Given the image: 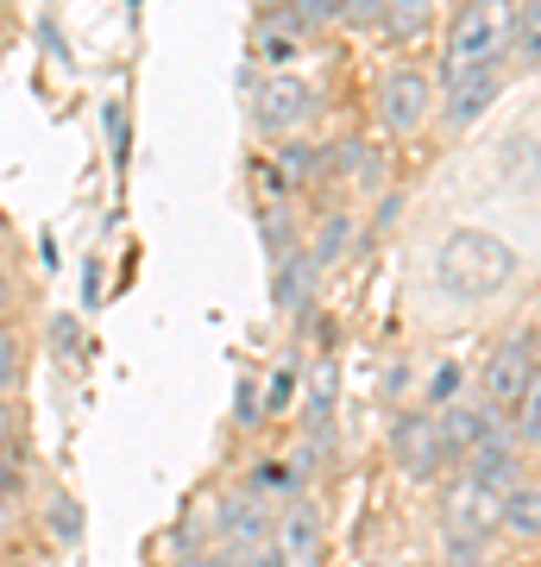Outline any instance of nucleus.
<instances>
[{
	"label": "nucleus",
	"mask_w": 541,
	"mask_h": 567,
	"mask_svg": "<svg viewBox=\"0 0 541 567\" xmlns=\"http://www.w3.org/2000/svg\"><path fill=\"white\" fill-rule=\"evenodd\" d=\"M517 271V252L498 240V234H485V227H460V234H447L441 259H435V284H441L447 297H466V303H479L491 290H503Z\"/></svg>",
	"instance_id": "obj_1"
},
{
	"label": "nucleus",
	"mask_w": 541,
	"mask_h": 567,
	"mask_svg": "<svg viewBox=\"0 0 541 567\" xmlns=\"http://www.w3.org/2000/svg\"><path fill=\"white\" fill-rule=\"evenodd\" d=\"M503 58V13L498 7H460L454 25H447V63L441 82H454L460 70H479V63Z\"/></svg>",
	"instance_id": "obj_2"
},
{
	"label": "nucleus",
	"mask_w": 541,
	"mask_h": 567,
	"mask_svg": "<svg viewBox=\"0 0 541 567\" xmlns=\"http://www.w3.org/2000/svg\"><path fill=\"white\" fill-rule=\"evenodd\" d=\"M435 107V82L422 76L416 63H397L391 76L378 82V126L384 133H416Z\"/></svg>",
	"instance_id": "obj_3"
},
{
	"label": "nucleus",
	"mask_w": 541,
	"mask_h": 567,
	"mask_svg": "<svg viewBox=\"0 0 541 567\" xmlns=\"http://www.w3.org/2000/svg\"><path fill=\"white\" fill-rule=\"evenodd\" d=\"M252 107H259V126L271 140H290L296 126L315 121V89L302 76H264L259 89H252Z\"/></svg>",
	"instance_id": "obj_4"
},
{
	"label": "nucleus",
	"mask_w": 541,
	"mask_h": 567,
	"mask_svg": "<svg viewBox=\"0 0 541 567\" xmlns=\"http://www.w3.org/2000/svg\"><path fill=\"white\" fill-rule=\"evenodd\" d=\"M435 435H441V466H454V461H472L485 442H498V416L485 404H454L447 410H435Z\"/></svg>",
	"instance_id": "obj_5"
},
{
	"label": "nucleus",
	"mask_w": 541,
	"mask_h": 567,
	"mask_svg": "<svg viewBox=\"0 0 541 567\" xmlns=\"http://www.w3.org/2000/svg\"><path fill=\"white\" fill-rule=\"evenodd\" d=\"M535 385V360H529V341H503L491 360H485V410L491 416H510L522 404V391Z\"/></svg>",
	"instance_id": "obj_6"
},
{
	"label": "nucleus",
	"mask_w": 541,
	"mask_h": 567,
	"mask_svg": "<svg viewBox=\"0 0 541 567\" xmlns=\"http://www.w3.org/2000/svg\"><path fill=\"white\" fill-rule=\"evenodd\" d=\"M441 529H447V543H454V548H485V536L498 529V498L479 492L472 480H460V486L447 492Z\"/></svg>",
	"instance_id": "obj_7"
},
{
	"label": "nucleus",
	"mask_w": 541,
	"mask_h": 567,
	"mask_svg": "<svg viewBox=\"0 0 541 567\" xmlns=\"http://www.w3.org/2000/svg\"><path fill=\"white\" fill-rule=\"evenodd\" d=\"M391 447H397V461L428 480V473H441V435H435V410H403L397 423H391Z\"/></svg>",
	"instance_id": "obj_8"
},
{
	"label": "nucleus",
	"mask_w": 541,
	"mask_h": 567,
	"mask_svg": "<svg viewBox=\"0 0 541 567\" xmlns=\"http://www.w3.org/2000/svg\"><path fill=\"white\" fill-rule=\"evenodd\" d=\"M271 543L283 548V561L290 567H315V555H321V511L309 505V498H290V505H283V517H278V536H271Z\"/></svg>",
	"instance_id": "obj_9"
},
{
	"label": "nucleus",
	"mask_w": 541,
	"mask_h": 567,
	"mask_svg": "<svg viewBox=\"0 0 541 567\" xmlns=\"http://www.w3.org/2000/svg\"><path fill=\"white\" fill-rule=\"evenodd\" d=\"M215 529H221V548H246V555H252V548H264L278 536V517H271L259 498H227Z\"/></svg>",
	"instance_id": "obj_10"
},
{
	"label": "nucleus",
	"mask_w": 541,
	"mask_h": 567,
	"mask_svg": "<svg viewBox=\"0 0 541 567\" xmlns=\"http://www.w3.org/2000/svg\"><path fill=\"white\" fill-rule=\"evenodd\" d=\"M447 89V126H472L491 107V95H498V63H479V70H460L454 82H441Z\"/></svg>",
	"instance_id": "obj_11"
},
{
	"label": "nucleus",
	"mask_w": 541,
	"mask_h": 567,
	"mask_svg": "<svg viewBox=\"0 0 541 567\" xmlns=\"http://www.w3.org/2000/svg\"><path fill=\"white\" fill-rule=\"evenodd\" d=\"M466 480L479 492H491V498H503V492L522 486V461H517V442H485L472 461H466Z\"/></svg>",
	"instance_id": "obj_12"
},
{
	"label": "nucleus",
	"mask_w": 541,
	"mask_h": 567,
	"mask_svg": "<svg viewBox=\"0 0 541 567\" xmlns=\"http://www.w3.org/2000/svg\"><path fill=\"white\" fill-rule=\"evenodd\" d=\"M252 39H259V58L271 63V76H290V63L302 58V25L290 13H264Z\"/></svg>",
	"instance_id": "obj_13"
},
{
	"label": "nucleus",
	"mask_w": 541,
	"mask_h": 567,
	"mask_svg": "<svg viewBox=\"0 0 541 567\" xmlns=\"http://www.w3.org/2000/svg\"><path fill=\"white\" fill-rule=\"evenodd\" d=\"M498 529H510V536H522V543H535L541 536V486L522 480L517 492H503L498 498Z\"/></svg>",
	"instance_id": "obj_14"
},
{
	"label": "nucleus",
	"mask_w": 541,
	"mask_h": 567,
	"mask_svg": "<svg viewBox=\"0 0 541 567\" xmlns=\"http://www.w3.org/2000/svg\"><path fill=\"white\" fill-rule=\"evenodd\" d=\"M309 284H315V265L302 259V252H278V309L283 316H309Z\"/></svg>",
	"instance_id": "obj_15"
},
{
	"label": "nucleus",
	"mask_w": 541,
	"mask_h": 567,
	"mask_svg": "<svg viewBox=\"0 0 541 567\" xmlns=\"http://www.w3.org/2000/svg\"><path fill=\"white\" fill-rule=\"evenodd\" d=\"M503 58H541V7H503Z\"/></svg>",
	"instance_id": "obj_16"
},
{
	"label": "nucleus",
	"mask_w": 541,
	"mask_h": 567,
	"mask_svg": "<svg viewBox=\"0 0 541 567\" xmlns=\"http://www.w3.org/2000/svg\"><path fill=\"white\" fill-rule=\"evenodd\" d=\"M346 246H353V215H346V208H334V215L315 227V240H309V252H302V259L315 265V271H327V265L346 259Z\"/></svg>",
	"instance_id": "obj_17"
},
{
	"label": "nucleus",
	"mask_w": 541,
	"mask_h": 567,
	"mask_svg": "<svg viewBox=\"0 0 541 567\" xmlns=\"http://www.w3.org/2000/svg\"><path fill=\"white\" fill-rule=\"evenodd\" d=\"M422 25H428V7H422V0H403V7H384L378 32H384L391 44H403V39H416Z\"/></svg>",
	"instance_id": "obj_18"
},
{
	"label": "nucleus",
	"mask_w": 541,
	"mask_h": 567,
	"mask_svg": "<svg viewBox=\"0 0 541 567\" xmlns=\"http://www.w3.org/2000/svg\"><path fill=\"white\" fill-rule=\"evenodd\" d=\"M44 524H51V536H58L63 548H76V543H82V505L70 498V492H58V498H51Z\"/></svg>",
	"instance_id": "obj_19"
},
{
	"label": "nucleus",
	"mask_w": 541,
	"mask_h": 567,
	"mask_svg": "<svg viewBox=\"0 0 541 567\" xmlns=\"http://www.w3.org/2000/svg\"><path fill=\"white\" fill-rule=\"evenodd\" d=\"M517 416V442L522 447H541V372H535V385L522 391V404L510 410Z\"/></svg>",
	"instance_id": "obj_20"
},
{
	"label": "nucleus",
	"mask_w": 541,
	"mask_h": 567,
	"mask_svg": "<svg viewBox=\"0 0 541 567\" xmlns=\"http://www.w3.org/2000/svg\"><path fill=\"white\" fill-rule=\"evenodd\" d=\"M20 454H25L20 404H7V398H0V461H7V466H20Z\"/></svg>",
	"instance_id": "obj_21"
},
{
	"label": "nucleus",
	"mask_w": 541,
	"mask_h": 567,
	"mask_svg": "<svg viewBox=\"0 0 541 567\" xmlns=\"http://www.w3.org/2000/svg\"><path fill=\"white\" fill-rule=\"evenodd\" d=\"M51 353H58V360H70V365L82 360V322L70 316V309H63V316H51Z\"/></svg>",
	"instance_id": "obj_22"
},
{
	"label": "nucleus",
	"mask_w": 541,
	"mask_h": 567,
	"mask_svg": "<svg viewBox=\"0 0 541 567\" xmlns=\"http://www.w3.org/2000/svg\"><path fill=\"white\" fill-rule=\"evenodd\" d=\"M20 360H25V341L13 334V328H0V398L20 385Z\"/></svg>",
	"instance_id": "obj_23"
},
{
	"label": "nucleus",
	"mask_w": 541,
	"mask_h": 567,
	"mask_svg": "<svg viewBox=\"0 0 541 567\" xmlns=\"http://www.w3.org/2000/svg\"><path fill=\"white\" fill-rule=\"evenodd\" d=\"M290 398H296V360L290 365H278V372H271V385H264V410H290Z\"/></svg>",
	"instance_id": "obj_24"
},
{
	"label": "nucleus",
	"mask_w": 541,
	"mask_h": 567,
	"mask_svg": "<svg viewBox=\"0 0 541 567\" xmlns=\"http://www.w3.org/2000/svg\"><path fill=\"white\" fill-rule=\"evenodd\" d=\"M454 391H460V365H435V379H428V404L447 410L454 404Z\"/></svg>",
	"instance_id": "obj_25"
},
{
	"label": "nucleus",
	"mask_w": 541,
	"mask_h": 567,
	"mask_svg": "<svg viewBox=\"0 0 541 567\" xmlns=\"http://www.w3.org/2000/svg\"><path fill=\"white\" fill-rule=\"evenodd\" d=\"M101 126H107V145H114V158H126V107L107 102L101 107Z\"/></svg>",
	"instance_id": "obj_26"
},
{
	"label": "nucleus",
	"mask_w": 541,
	"mask_h": 567,
	"mask_svg": "<svg viewBox=\"0 0 541 567\" xmlns=\"http://www.w3.org/2000/svg\"><path fill=\"white\" fill-rule=\"evenodd\" d=\"M233 416H240V429H252V423H259V416H264V391L252 385V379H246V385H240V410H233Z\"/></svg>",
	"instance_id": "obj_27"
},
{
	"label": "nucleus",
	"mask_w": 541,
	"mask_h": 567,
	"mask_svg": "<svg viewBox=\"0 0 541 567\" xmlns=\"http://www.w3.org/2000/svg\"><path fill=\"white\" fill-rule=\"evenodd\" d=\"M101 303V259L82 265V309H95Z\"/></svg>",
	"instance_id": "obj_28"
},
{
	"label": "nucleus",
	"mask_w": 541,
	"mask_h": 567,
	"mask_svg": "<svg viewBox=\"0 0 541 567\" xmlns=\"http://www.w3.org/2000/svg\"><path fill=\"white\" fill-rule=\"evenodd\" d=\"M208 567H246V548H208Z\"/></svg>",
	"instance_id": "obj_29"
},
{
	"label": "nucleus",
	"mask_w": 541,
	"mask_h": 567,
	"mask_svg": "<svg viewBox=\"0 0 541 567\" xmlns=\"http://www.w3.org/2000/svg\"><path fill=\"white\" fill-rule=\"evenodd\" d=\"M13 303V278H7V265H0V309Z\"/></svg>",
	"instance_id": "obj_30"
},
{
	"label": "nucleus",
	"mask_w": 541,
	"mask_h": 567,
	"mask_svg": "<svg viewBox=\"0 0 541 567\" xmlns=\"http://www.w3.org/2000/svg\"><path fill=\"white\" fill-rule=\"evenodd\" d=\"M170 567H208V555H183V561H170Z\"/></svg>",
	"instance_id": "obj_31"
},
{
	"label": "nucleus",
	"mask_w": 541,
	"mask_h": 567,
	"mask_svg": "<svg viewBox=\"0 0 541 567\" xmlns=\"http://www.w3.org/2000/svg\"><path fill=\"white\" fill-rule=\"evenodd\" d=\"M7 524H13V511H7V498H0V529H7Z\"/></svg>",
	"instance_id": "obj_32"
},
{
	"label": "nucleus",
	"mask_w": 541,
	"mask_h": 567,
	"mask_svg": "<svg viewBox=\"0 0 541 567\" xmlns=\"http://www.w3.org/2000/svg\"><path fill=\"white\" fill-rule=\"evenodd\" d=\"M360 567H384V561H360Z\"/></svg>",
	"instance_id": "obj_33"
}]
</instances>
